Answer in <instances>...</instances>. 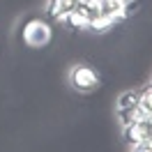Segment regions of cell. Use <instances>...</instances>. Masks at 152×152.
Segmentation results:
<instances>
[{
    "mask_svg": "<svg viewBox=\"0 0 152 152\" xmlns=\"http://www.w3.org/2000/svg\"><path fill=\"white\" fill-rule=\"evenodd\" d=\"M21 42L28 48L51 46V42H53V23L46 19H39V16L23 21L21 23Z\"/></svg>",
    "mask_w": 152,
    "mask_h": 152,
    "instance_id": "1",
    "label": "cell"
},
{
    "mask_svg": "<svg viewBox=\"0 0 152 152\" xmlns=\"http://www.w3.org/2000/svg\"><path fill=\"white\" fill-rule=\"evenodd\" d=\"M69 86L81 95H90L102 88V76L92 65L88 62H76L69 69Z\"/></svg>",
    "mask_w": 152,
    "mask_h": 152,
    "instance_id": "2",
    "label": "cell"
},
{
    "mask_svg": "<svg viewBox=\"0 0 152 152\" xmlns=\"http://www.w3.org/2000/svg\"><path fill=\"white\" fill-rule=\"evenodd\" d=\"M122 138L127 143H134V145H141L143 150V143L152 138V127L148 124V120H141V122H132L122 127Z\"/></svg>",
    "mask_w": 152,
    "mask_h": 152,
    "instance_id": "3",
    "label": "cell"
},
{
    "mask_svg": "<svg viewBox=\"0 0 152 152\" xmlns=\"http://www.w3.org/2000/svg\"><path fill=\"white\" fill-rule=\"evenodd\" d=\"M78 5V0H46V16L51 23H65V16Z\"/></svg>",
    "mask_w": 152,
    "mask_h": 152,
    "instance_id": "4",
    "label": "cell"
},
{
    "mask_svg": "<svg viewBox=\"0 0 152 152\" xmlns=\"http://www.w3.org/2000/svg\"><path fill=\"white\" fill-rule=\"evenodd\" d=\"M102 12L108 14L120 26V23H124L132 16V5H127L124 0H102Z\"/></svg>",
    "mask_w": 152,
    "mask_h": 152,
    "instance_id": "5",
    "label": "cell"
},
{
    "mask_svg": "<svg viewBox=\"0 0 152 152\" xmlns=\"http://www.w3.org/2000/svg\"><path fill=\"white\" fill-rule=\"evenodd\" d=\"M62 26L72 28L74 32H86L88 26H90V14H88L83 7H78V5H76L74 10L65 16V23H62Z\"/></svg>",
    "mask_w": 152,
    "mask_h": 152,
    "instance_id": "6",
    "label": "cell"
},
{
    "mask_svg": "<svg viewBox=\"0 0 152 152\" xmlns=\"http://www.w3.org/2000/svg\"><path fill=\"white\" fill-rule=\"evenodd\" d=\"M115 115H118L120 127H127V124H132V122L145 120V118H148V111H145L141 104H136V106H132V108H124V111H115Z\"/></svg>",
    "mask_w": 152,
    "mask_h": 152,
    "instance_id": "7",
    "label": "cell"
},
{
    "mask_svg": "<svg viewBox=\"0 0 152 152\" xmlns=\"http://www.w3.org/2000/svg\"><path fill=\"white\" fill-rule=\"evenodd\" d=\"M138 104V90L136 88H129V90H124L118 95L115 99V111H124V108H132V106Z\"/></svg>",
    "mask_w": 152,
    "mask_h": 152,
    "instance_id": "8",
    "label": "cell"
},
{
    "mask_svg": "<svg viewBox=\"0 0 152 152\" xmlns=\"http://www.w3.org/2000/svg\"><path fill=\"white\" fill-rule=\"evenodd\" d=\"M136 90H138V104H141L148 113H152V83L148 81V83L138 86Z\"/></svg>",
    "mask_w": 152,
    "mask_h": 152,
    "instance_id": "9",
    "label": "cell"
},
{
    "mask_svg": "<svg viewBox=\"0 0 152 152\" xmlns=\"http://www.w3.org/2000/svg\"><path fill=\"white\" fill-rule=\"evenodd\" d=\"M124 2H127V5H134V2H136V0H124Z\"/></svg>",
    "mask_w": 152,
    "mask_h": 152,
    "instance_id": "10",
    "label": "cell"
},
{
    "mask_svg": "<svg viewBox=\"0 0 152 152\" xmlns=\"http://www.w3.org/2000/svg\"><path fill=\"white\" fill-rule=\"evenodd\" d=\"M150 83H152V78H150Z\"/></svg>",
    "mask_w": 152,
    "mask_h": 152,
    "instance_id": "11",
    "label": "cell"
}]
</instances>
